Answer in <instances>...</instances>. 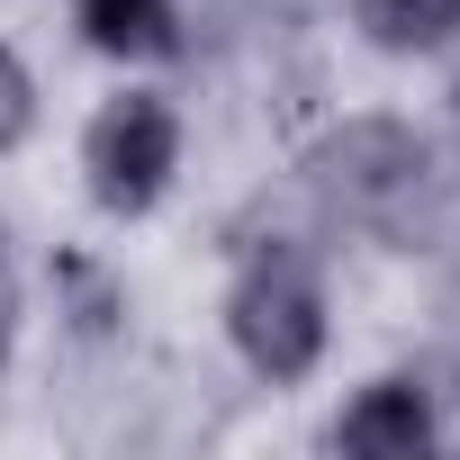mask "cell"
Masks as SVG:
<instances>
[{
  "instance_id": "obj_9",
  "label": "cell",
  "mask_w": 460,
  "mask_h": 460,
  "mask_svg": "<svg viewBox=\"0 0 460 460\" xmlns=\"http://www.w3.org/2000/svg\"><path fill=\"white\" fill-rule=\"evenodd\" d=\"M442 298H451V316H460V262H451V289H442Z\"/></svg>"
},
{
  "instance_id": "obj_7",
  "label": "cell",
  "mask_w": 460,
  "mask_h": 460,
  "mask_svg": "<svg viewBox=\"0 0 460 460\" xmlns=\"http://www.w3.org/2000/svg\"><path fill=\"white\" fill-rule=\"evenodd\" d=\"M28 127H37V82H28V64L10 46H0V154H10Z\"/></svg>"
},
{
  "instance_id": "obj_1",
  "label": "cell",
  "mask_w": 460,
  "mask_h": 460,
  "mask_svg": "<svg viewBox=\"0 0 460 460\" xmlns=\"http://www.w3.org/2000/svg\"><path fill=\"white\" fill-rule=\"evenodd\" d=\"M298 172H307V190H316L334 217L388 226V235H406V226L424 217V190L442 181L433 154H424V136H415L406 118H343V127H325V136L307 145Z\"/></svg>"
},
{
  "instance_id": "obj_2",
  "label": "cell",
  "mask_w": 460,
  "mask_h": 460,
  "mask_svg": "<svg viewBox=\"0 0 460 460\" xmlns=\"http://www.w3.org/2000/svg\"><path fill=\"white\" fill-rule=\"evenodd\" d=\"M226 334L262 379H307L325 352V289H316L307 253H253L235 298H226Z\"/></svg>"
},
{
  "instance_id": "obj_8",
  "label": "cell",
  "mask_w": 460,
  "mask_h": 460,
  "mask_svg": "<svg viewBox=\"0 0 460 460\" xmlns=\"http://www.w3.org/2000/svg\"><path fill=\"white\" fill-rule=\"evenodd\" d=\"M10 334H19V280H10V244H0V361H10Z\"/></svg>"
},
{
  "instance_id": "obj_5",
  "label": "cell",
  "mask_w": 460,
  "mask_h": 460,
  "mask_svg": "<svg viewBox=\"0 0 460 460\" xmlns=\"http://www.w3.org/2000/svg\"><path fill=\"white\" fill-rule=\"evenodd\" d=\"M73 28L100 55H172L181 46V10L172 0H73Z\"/></svg>"
},
{
  "instance_id": "obj_4",
  "label": "cell",
  "mask_w": 460,
  "mask_h": 460,
  "mask_svg": "<svg viewBox=\"0 0 460 460\" xmlns=\"http://www.w3.org/2000/svg\"><path fill=\"white\" fill-rule=\"evenodd\" d=\"M442 370H397V379H370L343 415H334V451H361V460H415L424 442H451L442 415Z\"/></svg>"
},
{
  "instance_id": "obj_3",
  "label": "cell",
  "mask_w": 460,
  "mask_h": 460,
  "mask_svg": "<svg viewBox=\"0 0 460 460\" xmlns=\"http://www.w3.org/2000/svg\"><path fill=\"white\" fill-rule=\"evenodd\" d=\"M82 172H91V199L109 217H145L172 190V172H181V118H172V100L163 91H118L91 118V136H82Z\"/></svg>"
},
{
  "instance_id": "obj_6",
  "label": "cell",
  "mask_w": 460,
  "mask_h": 460,
  "mask_svg": "<svg viewBox=\"0 0 460 460\" xmlns=\"http://www.w3.org/2000/svg\"><path fill=\"white\" fill-rule=\"evenodd\" d=\"M352 28L388 55H424L460 28V0H352Z\"/></svg>"
}]
</instances>
